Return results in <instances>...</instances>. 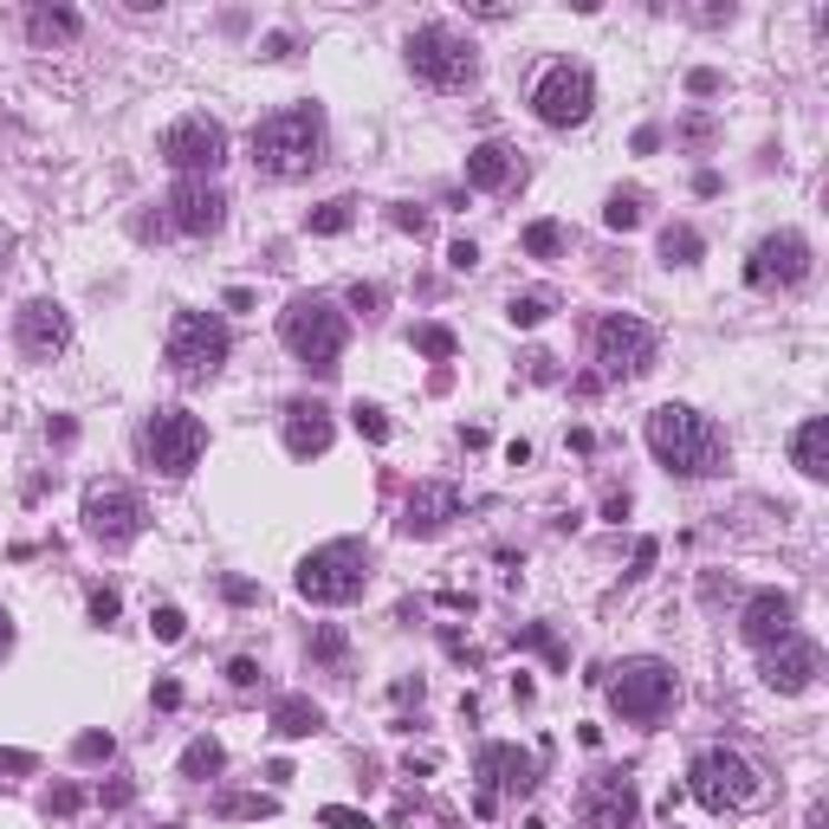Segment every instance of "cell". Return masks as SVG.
I'll return each instance as SVG.
<instances>
[{
    "label": "cell",
    "mask_w": 829,
    "mask_h": 829,
    "mask_svg": "<svg viewBox=\"0 0 829 829\" xmlns=\"http://www.w3.org/2000/svg\"><path fill=\"white\" fill-rule=\"evenodd\" d=\"M531 111L538 123H551V130H577L583 117L597 111V78L583 72V66H551V72L531 84Z\"/></svg>",
    "instance_id": "11"
},
{
    "label": "cell",
    "mask_w": 829,
    "mask_h": 829,
    "mask_svg": "<svg viewBox=\"0 0 829 829\" xmlns=\"http://www.w3.org/2000/svg\"><path fill=\"white\" fill-rule=\"evenodd\" d=\"M272 810H279L272 797H227L221 803V817H272Z\"/></svg>",
    "instance_id": "37"
},
{
    "label": "cell",
    "mask_w": 829,
    "mask_h": 829,
    "mask_svg": "<svg viewBox=\"0 0 829 829\" xmlns=\"http://www.w3.org/2000/svg\"><path fill=\"white\" fill-rule=\"evenodd\" d=\"M357 435H370V441H389V414L377 409V402H357Z\"/></svg>",
    "instance_id": "36"
},
{
    "label": "cell",
    "mask_w": 829,
    "mask_h": 829,
    "mask_svg": "<svg viewBox=\"0 0 829 829\" xmlns=\"http://www.w3.org/2000/svg\"><path fill=\"white\" fill-rule=\"evenodd\" d=\"M156 707H182V687H176V680H156Z\"/></svg>",
    "instance_id": "48"
},
{
    "label": "cell",
    "mask_w": 829,
    "mask_h": 829,
    "mask_svg": "<svg viewBox=\"0 0 829 829\" xmlns=\"http://www.w3.org/2000/svg\"><path fill=\"white\" fill-rule=\"evenodd\" d=\"M370 583V551L357 538H338V545H318L299 565V597L304 603H357Z\"/></svg>",
    "instance_id": "6"
},
{
    "label": "cell",
    "mask_w": 829,
    "mask_h": 829,
    "mask_svg": "<svg viewBox=\"0 0 829 829\" xmlns=\"http://www.w3.org/2000/svg\"><path fill=\"white\" fill-rule=\"evenodd\" d=\"M648 453L675 473V480H713L726 467V435H719L713 414L668 402V409L648 414Z\"/></svg>",
    "instance_id": "1"
},
{
    "label": "cell",
    "mask_w": 829,
    "mask_h": 829,
    "mask_svg": "<svg viewBox=\"0 0 829 829\" xmlns=\"http://www.w3.org/2000/svg\"><path fill=\"white\" fill-rule=\"evenodd\" d=\"M473 778H480V817H492L499 797H531V785H538V758L519 752V746H487L480 765H473Z\"/></svg>",
    "instance_id": "15"
},
{
    "label": "cell",
    "mask_w": 829,
    "mask_h": 829,
    "mask_svg": "<svg viewBox=\"0 0 829 829\" xmlns=\"http://www.w3.org/2000/svg\"><path fill=\"white\" fill-rule=\"evenodd\" d=\"M545 318H551V299H545V292H526V299H512V324H545Z\"/></svg>",
    "instance_id": "34"
},
{
    "label": "cell",
    "mask_w": 829,
    "mask_h": 829,
    "mask_svg": "<svg viewBox=\"0 0 829 829\" xmlns=\"http://www.w3.org/2000/svg\"><path fill=\"white\" fill-rule=\"evenodd\" d=\"M162 162H169L182 182H208V176L227 162V130L208 111L176 117V123L162 130Z\"/></svg>",
    "instance_id": "10"
},
{
    "label": "cell",
    "mask_w": 829,
    "mask_h": 829,
    "mask_svg": "<svg viewBox=\"0 0 829 829\" xmlns=\"http://www.w3.org/2000/svg\"><path fill=\"white\" fill-rule=\"evenodd\" d=\"M700 253H707V240H700V233H693L687 221L661 227V260H668V266H693Z\"/></svg>",
    "instance_id": "27"
},
{
    "label": "cell",
    "mask_w": 829,
    "mask_h": 829,
    "mask_svg": "<svg viewBox=\"0 0 829 829\" xmlns=\"http://www.w3.org/2000/svg\"><path fill=\"white\" fill-rule=\"evenodd\" d=\"M583 823L590 829H636L641 823V797L622 771H597L583 785Z\"/></svg>",
    "instance_id": "17"
},
{
    "label": "cell",
    "mask_w": 829,
    "mask_h": 829,
    "mask_svg": "<svg viewBox=\"0 0 829 829\" xmlns=\"http://www.w3.org/2000/svg\"><path fill=\"white\" fill-rule=\"evenodd\" d=\"M357 221V201H324V208H311V214H304V227H311V233H343V227Z\"/></svg>",
    "instance_id": "29"
},
{
    "label": "cell",
    "mask_w": 829,
    "mask_h": 829,
    "mask_svg": "<svg viewBox=\"0 0 829 829\" xmlns=\"http://www.w3.org/2000/svg\"><path fill=\"white\" fill-rule=\"evenodd\" d=\"M453 519H460V487H448V480H421V487L409 492V506H402V531H409V538H435V531H448Z\"/></svg>",
    "instance_id": "20"
},
{
    "label": "cell",
    "mask_w": 829,
    "mask_h": 829,
    "mask_svg": "<svg viewBox=\"0 0 829 829\" xmlns=\"http://www.w3.org/2000/svg\"><path fill=\"white\" fill-rule=\"evenodd\" d=\"M0 260H7V240H0Z\"/></svg>",
    "instance_id": "51"
},
{
    "label": "cell",
    "mask_w": 829,
    "mask_h": 829,
    "mask_svg": "<svg viewBox=\"0 0 829 829\" xmlns=\"http://www.w3.org/2000/svg\"><path fill=\"white\" fill-rule=\"evenodd\" d=\"M680 137H687V143H700V150H707V143H713V123H707V117H687V130H680Z\"/></svg>",
    "instance_id": "42"
},
{
    "label": "cell",
    "mask_w": 829,
    "mask_h": 829,
    "mask_svg": "<svg viewBox=\"0 0 829 829\" xmlns=\"http://www.w3.org/2000/svg\"><path fill=\"white\" fill-rule=\"evenodd\" d=\"M409 72L421 84H435V91H460V84L480 78V46L448 20H428V27L409 33Z\"/></svg>",
    "instance_id": "5"
},
{
    "label": "cell",
    "mask_w": 829,
    "mask_h": 829,
    "mask_svg": "<svg viewBox=\"0 0 829 829\" xmlns=\"http://www.w3.org/2000/svg\"><path fill=\"white\" fill-rule=\"evenodd\" d=\"M687 791H693L700 810H713V817H739V810H758V803H765V778H758V765L746 752L707 746V752L687 765Z\"/></svg>",
    "instance_id": "3"
},
{
    "label": "cell",
    "mask_w": 829,
    "mask_h": 829,
    "mask_svg": "<svg viewBox=\"0 0 829 829\" xmlns=\"http://www.w3.org/2000/svg\"><path fill=\"white\" fill-rule=\"evenodd\" d=\"M111 752H117L111 732H78V739H72V758H78V765H104Z\"/></svg>",
    "instance_id": "33"
},
{
    "label": "cell",
    "mask_w": 829,
    "mask_h": 829,
    "mask_svg": "<svg viewBox=\"0 0 829 829\" xmlns=\"http://www.w3.org/2000/svg\"><path fill=\"white\" fill-rule=\"evenodd\" d=\"M78 803H84V791H78V785H59V791L46 797V810H52V817H72Z\"/></svg>",
    "instance_id": "39"
},
{
    "label": "cell",
    "mask_w": 829,
    "mask_h": 829,
    "mask_svg": "<svg viewBox=\"0 0 829 829\" xmlns=\"http://www.w3.org/2000/svg\"><path fill=\"white\" fill-rule=\"evenodd\" d=\"M603 221L616 227V233H629V227H641V194L636 189H622V194H609V208H603Z\"/></svg>",
    "instance_id": "32"
},
{
    "label": "cell",
    "mask_w": 829,
    "mask_h": 829,
    "mask_svg": "<svg viewBox=\"0 0 829 829\" xmlns=\"http://www.w3.org/2000/svg\"><path fill=\"white\" fill-rule=\"evenodd\" d=\"M279 338H286V350L299 357L304 370H338L343 343H350V318H343L331 299H318V292H299V299L279 311Z\"/></svg>",
    "instance_id": "4"
},
{
    "label": "cell",
    "mask_w": 829,
    "mask_h": 829,
    "mask_svg": "<svg viewBox=\"0 0 829 829\" xmlns=\"http://www.w3.org/2000/svg\"><path fill=\"white\" fill-rule=\"evenodd\" d=\"M324 823H331V829H370V823H363V817H357V810H338V803L324 810Z\"/></svg>",
    "instance_id": "45"
},
{
    "label": "cell",
    "mask_w": 829,
    "mask_h": 829,
    "mask_svg": "<svg viewBox=\"0 0 829 829\" xmlns=\"http://www.w3.org/2000/svg\"><path fill=\"white\" fill-rule=\"evenodd\" d=\"M150 629H156V641H182V629H189V616H182L176 603H162V609L150 616Z\"/></svg>",
    "instance_id": "35"
},
{
    "label": "cell",
    "mask_w": 829,
    "mask_h": 829,
    "mask_svg": "<svg viewBox=\"0 0 829 829\" xmlns=\"http://www.w3.org/2000/svg\"><path fill=\"white\" fill-rule=\"evenodd\" d=\"M221 221H227V194L214 182H182V189L169 194V227L176 233L208 240V233H221Z\"/></svg>",
    "instance_id": "19"
},
{
    "label": "cell",
    "mask_w": 829,
    "mask_h": 829,
    "mask_svg": "<svg viewBox=\"0 0 829 829\" xmlns=\"http://www.w3.org/2000/svg\"><path fill=\"white\" fill-rule=\"evenodd\" d=\"M130 797H137V785H123V778H117V785H104V791H98V803H111V810H123Z\"/></svg>",
    "instance_id": "40"
},
{
    "label": "cell",
    "mask_w": 829,
    "mask_h": 829,
    "mask_svg": "<svg viewBox=\"0 0 829 829\" xmlns=\"http://www.w3.org/2000/svg\"><path fill=\"white\" fill-rule=\"evenodd\" d=\"M739 636L752 641V648H785V641L797 636V603L785 597V590H758L752 603L739 609Z\"/></svg>",
    "instance_id": "18"
},
{
    "label": "cell",
    "mask_w": 829,
    "mask_h": 829,
    "mask_svg": "<svg viewBox=\"0 0 829 829\" xmlns=\"http://www.w3.org/2000/svg\"><path fill=\"white\" fill-rule=\"evenodd\" d=\"M680 680L668 661H622L616 680H609V707L629 719V726H655V719L675 707Z\"/></svg>",
    "instance_id": "9"
},
{
    "label": "cell",
    "mask_w": 829,
    "mask_h": 829,
    "mask_svg": "<svg viewBox=\"0 0 829 829\" xmlns=\"http://www.w3.org/2000/svg\"><path fill=\"white\" fill-rule=\"evenodd\" d=\"M39 758L33 752H0V771H33Z\"/></svg>",
    "instance_id": "49"
},
{
    "label": "cell",
    "mask_w": 829,
    "mask_h": 829,
    "mask_svg": "<svg viewBox=\"0 0 829 829\" xmlns=\"http://www.w3.org/2000/svg\"><path fill=\"white\" fill-rule=\"evenodd\" d=\"M810 279V240L803 233H765L752 247V260H746V286H758V292H791V286H803Z\"/></svg>",
    "instance_id": "12"
},
{
    "label": "cell",
    "mask_w": 829,
    "mask_h": 829,
    "mask_svg": "<svg viewBox=\"0 0 829 829\" xmlns=\"http://www.w3.org/2000/svg\"><path fill=\"white\" fill-rule=\"evenodd\" d=\"M13 343H20V357L52 363V357L72 343V318H66V304H59V299H27V304H20V318H13Z\"/></svg>",
    "instance_id": "16"
},
{
    "label": "cell",
    "mask_w": 829,
    "mask_h": 829,
    "mask_svg": "<svg viewBox=\"0 0 829 829\" xmlns=\"http://www.w3.org/2000/svg\"><path fill=\"white\" fill-rule=\"evenodd\" d=\"M350 304H357V311H363V318H377L382 292H377V286H357V292H350Z\"/></svg>",
    "instance_id": "43"
},
{
    "label": "cell",
    "mask_w": 829,
    "mask_h": 829,
    "mask_svg": "<svg viewBox=\"0 0 829 829\" xmlns=\"http://www.w3.org/2000/svg\"><path fill=\"white\" fill-rule=\"evenodd\" d=\"M84 33V20H78L72 7H27V39H33L39 52H52V46H72Z\"/></svg>",
    "instance_id": "24"
},
{
    "label": "cell",
    "mask_w": 829,
    "mask_h": 829,
    "mask_svg": "<svg viewBox=\"0 0 829 829\" xmlns=\"http://www.w3.org/2000/svg\"><path fill=\"white\" fill-rule=\"evenodd\" d=\"M526 253H531V260H551V253H565V227H558V221H531V227H526Z\"/></svg>",
    "instance_id": "30"
},
{
    "label": "cell",
    "mask_w": 829,
    "mask_h": 829,
    "mask_svg": "<svg viewBox=\"0 0 829 829\" xmlns=\"http://www.w3.org/2000/svg\"><path fill=\"white\" fill-rule=\"evenodd\" d=\"M414 350H421V357H435V363H448V357H453V331H448V324H414Z\"/></svg>",
    "instance_id": "31"
},
{
    "label": "cell",
    "mask_w": 829,
    "mask_h": 829,
    "mask_svg": "<svg viewBox=\"0 0 829 829\" xmlns=\"http://www.w3.org/2000/svg\"><path fill=\"white\" fill-rule=\"evenodd\" d=\"M7 655H13V616L0 609V661H7Z\"/></svg>",
    "instance_id": "50"
},
{
    "label": "cell",
    "mask_w": 829,
    "mask_h": 829,
    "mask_svg": "<svg viewBox=\"0 0 829 829\" xmlns=\"http://www.w3.org/2000/svg\"><path fill=\"white\" fill-rule=\"evenodd\" d=\"M91 616L111 622V616H117V590H91Z\"/></svg>",
    "instance_id": "44"
},
{
    "label": "cell",
    "mask_w": 829,
    "mask_h": 829,
    "mask_svg": "<svg viewBox=\"0 0 829 829\" xmlns=\"http://www.w3.org/2000/svg\"><path fill=\"white\" fill-rule=\"evenodd\" d=\"M331 409H318V402H292L286 409V448L299 453V460H311V453H324L331 448Z\"/></svg>",
    "instance_id": "23"
},
{
    "label": "cell",
    "mask_w": 829,
    "mask_h": 829,
    "mask_svg": "<svg viewBox=\"0 0 829 829\" xmlns=\"http://www.w3.org/2000/svg\"><path fill=\"white\" fill-rule=\"evenodd\" d=\"M453 266H460V272H473V260H480V247H473V240H453V253H448Z\"/></svg>",
    "instance_id": "46"
},
{
    "label": "cell",
    "mask_w": 829,
    "mask_h": 829,
    "mask_svg": "<svg viewBox=\"0 0 829 829\" xmlns=\"http://www.w3.org/2000/svg\"><path fill=\"white\" fill-rule=\"evenodd\" d=\"M597 363H603V377H641V370H655V331L629 318V311H609L603 324H597Z\"/></svg>",
    "instance_id": "14"
},
{
    "label": "cell",
    "mask_w": 829,
    "mask_h": 829,
    "mask_svg": "<svg viewBox=\"0 0 829 829\" xmlns=\"http://www.w3.org/2000/svg\"><path fill=\"white\" fill-rule=\"evenodd\" d=\"M227 765V752H221V739H194L189 752H182V778H214Z\"/></svg>",
    "instance_id": "28"
},
{
    "label": "cell",
    "mask_w": 829,
    "mask_h": 829,
    "mask_svg": "<svg viewBox=\"0 0 829 829\" xmlns=\"http://www.w3.org/2000/svg\"><path fill=\"white\" fill-rule=\"evenodd\" d=\"M227 680H233V687H253V680H260V661H247V655H240V661L227 668Z\"/></svg>",
    "instance_id": "41"
},
{
    "label": "cell",
    "mask_w": 829,
    "mask_h": 829,
    "mask_svg": "<svg viewBox=\"0 0 829 829\" xmlns=\"http://www.w3.org/2000/svg\"><path fill=\"white\" fill-rule=\"evenodd\" d=\"M687 91H693V98H713V91H719V72H693V78H687Z\"/></svg>",
    "instance_id": "47"
},
{
    "label": "cell",
    "mask_w": 829,
    "mask_h": 829,
    "mask_svg": "<svg viewBox=\"0 0 829 829\" xmlns=\"http://www.w3.org/2000/svg\"><path fill=\"white\" fill-rule=\"evenodd\" d=\"M137 448H143V467L162 473V480H182L194 473V460L208 448V428H201V414L189 409H156L143 421V435H137Z\"/></svg>",
    "instance_id": "7"
},
{
    "label": "cell",
    "mask_w": 829,
    "mask_h": 829,
    "mask_svg": "<svg viewBox=\"0 0 829 829\" xmlns=\"http://www.w3.org/2000/svg\"><path fill=\"white\" fill-rule=\"evenodd\" d=\"M823 675V648L817 641H785V648H771L765 655V687H778V693H810Z\"/></svg>",
    "instance_id": "21"
},
{
    "label": "cell",
    "mask_w": 829,
    "mask_h": 829,
    "mask_svg": "<svg viewBox=\"0 0 829 829\" xmlns=\"http://www.w3.org/2000/svg\"><path fill=\"white\" fill-rule=\"evenodd\" d=\"M324 162V117L318 104H292V111H272L266 123H253V169L272 182H299Z\"/></svg>",
    "instance_id": "2"
},
{
    "label": "cell",
    "mask_w": 829,
    "mask_h": 829,
    "mask_svg": "<svg viewBox=\"0 0 829 829\" xmlns=\"http://www.w3.org/2000/svg\"><path fill=\"white\" fill-rule=\"evenodd\" d=\"M272 732H279V739H311V732H324V713H318L304 693H286V700L272 707Z\"/></svg>",
    "instance_id": "26"
},
{
    "label": "cell",
    "mask_w": 829,
    "mask_h": 829,
    "mask_svg": "<svg viewBox=\"0 0 829 829\" xmlns=\"http://www.w3.org/2000/svg\"><path fill=\"white\" fill-rule=\"evenodd\" d=\"M227 350H233V338H227V324L214 311H182V318L169 324V343H162L169 370L182 382H208L227 363Z\"/></svg>",
    "instance_id": "8"
},
{
    "label": "cell",
    "mask_w": 829,
    "mask_h": 829,
    "mask_svg": "<svg viewBox=\"0 0 829 829\" xmlns=\"http://www.w3.org/2000/svg\"><path fill=\"white\" fill-rule=\"evenodd\" d=\"M311 655H318V661H343V636L338 629H318V636H311Z\"/></svg>",
    "instance_id": "38"
},
{
    "label": "cell",
    "mask_w": 829,
    "mask_h": 829,
    "mask_svg": "<svg viewBox=\"0 0 829 829\" xmlns=\"http://www.w3.org/2000/svg\"><path fill=\"white\" fill-rule=\"evenodd\" d=\"M467 182H473V189H512V182H519V150L499 143V137L473 143V150H467Z\"/></svg>",
    "instance_id": "22"
},
{
    "label": "cell",
    "mask_w": 829,
    "mask_h": 829,
    "mask_svg": "<svg viewBox=\"0 0 829 829\" xmlns=\"http://www.w3.org/2000/svg\"><path fill=\"white\" fill-rule=\"evenodd\" d=\"M791 460H797L803 480H829V421L823 414H810V421L791 435Z\"/></svg>",
    "instance_id": "25"
},
{
    "label": "cell",
    "mask_w": 829,
    "mask_h": 829,
    "mask_svg": "<svg viewBox=\"0 0 829 829\" xmlns=\"http://www.w3.org/2000/svg\"><path fill=\"white\" fill-rule=\"evenodd\" d=\"M84 531L104 545V551H123V545H137L143 538V499L130 487H91L84 492Z\"/></svg>",
    "instance_id": "13"
}]
</instances>
